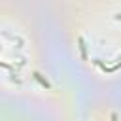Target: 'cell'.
<instances>
[{
  "instance_id": "1",
  "label": "cell",
  "mask_w": 121,
  "mask_h": 121,
  "mask_svg": "<svg viewBox=\"0 0 121 121\" xmlns=\"http://www.w3.org/2000/svg\"><path fill=\"white\" fill-rule=\"evenodd\" d=\"M112 121H117V115L115 113H112Z\"/></svg>"
}]
</instances>
